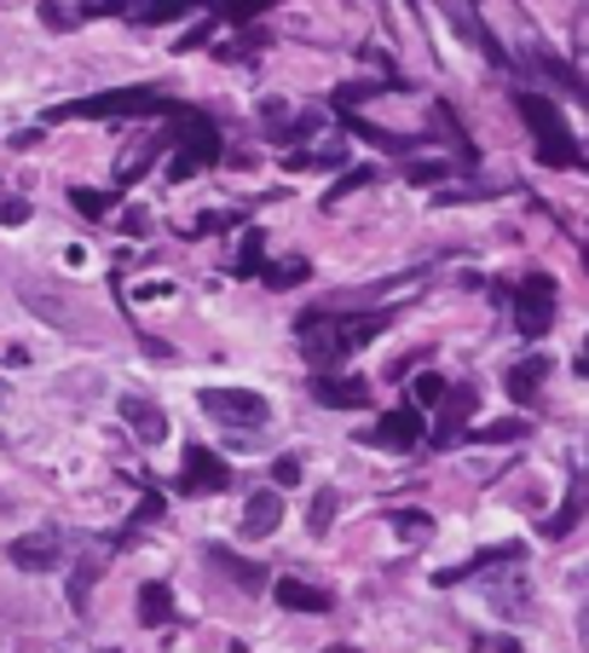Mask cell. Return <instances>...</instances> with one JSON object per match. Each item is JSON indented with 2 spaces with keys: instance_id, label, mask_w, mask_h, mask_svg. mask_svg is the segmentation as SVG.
<instances>
[{
  "instance_id": "obj_23",
  "label": "cell",
  "mask_w": 589,
  "mask_h": 653,
  "mask_svg": "<svg viewBox=\"0 0 589 653\" xmlns=\"http://www.w3.org/2000/svg\"><path fill=\"white\" fill-rule=\"evenodd\" d=\"M209 561H214V567H225V572H238V579H243L249 590H254V584H261V572H254V567H243V561L232 556V549H220V544L209 549Z\"/></svg>"
},
{
  "instance_id": "obj_38",
  "label": "cell",
  "mask_w": 589,
  "mask_h": 653,
  "mask_svg": "<svg viewBox=\"0 0 589 653\" xmlns=\"http://www.w3.org/2000/svg\"><path fill=\"white\" fill-rule=\"evenodd\" d=\"M0 399H7V382H0Z\"/></svg>"
},
{
  "instance_id": "obj_31",
  "label": "cell",
  "mask_w": 589,
  "mask_h": 653,
  "mask_svg": "<svg viewBox=\"0 0 589 653\" xmlns=\"http://www.w3.org/2000/svg\"><path fill=\"white\" fill-rule=\"evenodd\" d=\"M238 272H243V278H249V272H261V232L243 238V261H238Z\"/></svg>"
},
{
  "instance_id": "obj_20",
  "label": "cell",
  "mask_w": 589,
  "mask_h": 653,
  "mask_svg": "<svg viewBox=\"0 0 589 653\" xmlns=\"http://www.w3.org/2000/svg\"><path fill=\"white\" fill-rule=\"evenodd\" d=\"M261 278H266V289H295L306 278V261H272V266H261Z\"/></svg>"
},
{
  "instance_id": "obj_27",
  "label": "cell",
  "mask_w": 589,
  "mask_h": 653,
  "mask_svg": "<svg viewBox=\"0 0 589 653\" xmlns=\"http://www.w3.org/2000/svg\"><path fill=\"white\" fill-rule=\"evenodd\" d=\"M445 162H411V168H404V180H411V186H433V180H445Z\"/></svg>"
},
{
  "instance_id": "obj_15",
  "label": "cell",
  "mask_w": 589,
  "mask_h": 653,
  "mask_svg": "<svg viewBox=\"0 0 589 653\" xmlns=\"http://www.w3.org/2000/svg\"><path fill=\"white\" fill-rule=\"evenodd\" d=\"M544 376H549V359H520L515 370H508V393H515L520 406H532V399H537V382H544Z\"/></svg>"
},
{
  "instance_id": "obj_26",
  "label": "cell",
  "mask_w": 589,
  "mask_h": 653,
  "mask_svg": "<svg viewBox=\"0 0 589 653\" xmlns=\"http://www.w3.org/2000/svg\"><path fill=\"white\" fill-rule=\"evenodd\" d=\"M70 203L82 209V214H105V209L116 203V197H111V191H70Z\"/></svg>"
},
{
  "instance_id": "obj_28",
  "label": "cell",
  "mask_w": 589,
  "mask_h": 653,
  "mask_svg": "<svg viewBox=\"0 0 589 653\" xmlns=\"http://www.w3.org/2000/svg\"><path fill=\"white\" fill-rule=\"evenodd\" d=\"M520 434H526V422H492V429H480L474 440L480 445H497V440H520Z\"/></svg>"
},
{
  "instance_id": "obj_37",
  "label": "cell",
  "mask_w": 589,
  "mask_h": 653,
  "mask_svg": "<svg viewBox=\"0 0 589 653\" xmlns=\"http://www.w3.org/2000/svg\"><path fill=\"white\" fill-rule=\"evenodd\" d=\"M329 653H353V647H329Z\"/></svg>"
},
{
  "instance_id": "obj_11",
  "label": "cell",
  "mask_w": 589,
  "mask_h": 653,
  "mask_svg": "<svg viewBox=\"0 0 589 653\" xmlns=\"http://www.w3.org/2000/svg\"><path fill=\"white\" fill-rule=\"evenodd\" d=\"M277 526H284V497H277L272 486H261V492H254L249 504H243L238 533H243L249 544H261V538H272V533H277Z\"/></svg>"
},
{
  "instance_id": "obj_24",
  "label": "cell",
  "mask_w": 589,
  "mask_h": 653,
  "mask_svg": "<svg viewBox=\"0 0 589 653\" xmlns=\"http://www.w3.org/2000/svg\"><path fill=\"white\" fill-rule=\"evenodd\" d=\"M272 7V0H220V18L225 23H249L254 12H266Z\"/></svg>"
},
{
  "instance_id": "obj_6",
  "label": "cell",
  "mask_w": 589,
  "mask_h": 653,
  "mask_svg": "<svg viewBox=\"0 0 589 653\" xmlns=\"http://www.w3.org/2000/svg\"><path fill=\"white\" fill-rule=\"evenodd\" d=\"M515 324H520V336H549V318H555V278H544V272H532V278L515 284Z\"/></svg>"
},
{
  "instance_id": "obj_30",
  "label": "cell",
  "mask_w": 589,
  "mask_h": 653,
  "mask_svg": "<svg viewBox=\"0 0 589 653\" xmlns=\"http://www.w3.org/2000/svg\"><path fill=\"white\" fill-rule=\"evenodd\" d=\"M30 220V203L23 197H0V225H23Z\"/></svg>"
},
{
  "instance_id": "obj_25",
  "label": "cell",
  "mask_w": 589,
  "mask_h": 653,
  "mask_svg": "<svg viewBox=\"0 0 589 653\" xmlns=\"http://www.w3.org/2000/svg\"><path fill=\"white\" fill-rule=\"evenodd\" d=\"M341 157H347L341 145L336 150H301V157H290V168H341Z\"/></svg>"
},
{
  "instance_id": "obj_35",
  "label": "cell",
  "mask_w": 589,
  "mask_h": 653,
  "mask_svg": "<svg viewBox=\"0 0 589 653\" xmlns=\"http://www.w3.org/2000/svg\"><path fill=\"white\" fill-rule=\"evenodd\" d=\"M41 18H46V30H75V23H82V18L64 12V7H41Z\"/></svg>"
},
{
  "instance_id": "obj_22",
  "label": "cell",
  "mask_w": 589,
  "mask_h": 653,
  "mask_svg": "<svg viewBox=\"0 0 589 653\" xmlns=\"http://www.w3.org/2000/svg\"><path fill=\"white\" fill-rule=\"evenodd\" d=\"M393 533H399V538H411V544H422V538L433 533V520H428L422 509H399V515H393Z\"/></svg>"
},
{
  "instance_id": "obj_2",
  "label": "cell",
  "mask_w": 589,
  "mask_h": 653,
  "mask_svg": "<svg viewBox=\"0 0 589 653\" xmlns=\"http://www.w3.org/2000/svg\"><path fill=\"white\" fill-rule=\"evenodd\" d=\"M515 105H520V122H526L532 139H537V157H544L549 168H583V150H578V139H572V128H567V116L555 110V98L520 93Z\"/></svg>"
},
{
  "instance_id": "obj_34",
  "label": "cell",
  "mask_w": 589,
  "mask_h": 653,
  "mask_svg": "<svg viewBox=\"0 0 589 653\" xmlns=\"http://www.w3.org/2000/svg\"><path fill=\"white\" fill-rule=\"evenodd\" d=\"M358 186H376V168H353V173H347V180H341L336 191H329V197H347V191H358Z\"/></svg>"
},
{
  "instance_id": "obj_3",
  "label": "cell",
  "mask_w": 589,
  "mask_h": 653,
  "mask_svg": "<svg viewBox=\"0 0 589 653\" xmlns=\"http://www.w3.org/2000/svg\"><path fill=\"white\" fill-rule=\"evenodd\" d=\"M168 110H186V105L162 98L157 87H116V93L70 98V105L53 110V122H75V116H168Z\"/></svg>"
},
{
  "instance_id": "obj_1",
  "label": "cell",
  "mask_w": 589,
  "mask_h": 653,
  "mask_svg": "<svg viewBox=\"0 0 589 653\" xmlns=\"http://www.w3.org/2000/svg\"><path fill=\"white\" fill-rule=\"evenodd\" d=\"M388 324H393V313H353V318H341V313H306L295 330H301L306 359H313L318 370H336V365L353 354V347L376 341Z\"/></svg>"
},
{
  "instance_id": "obj_4",
  "label": "cell",
  "mask_w": 589,
  "mask_h": 653,
  "mask_svg": "<svg viewBox=\"0 0 589 653\" xmlns=\"http://www.w3.org/2000/svg\"><path fill=\"white\" fill-rule=\"evenodd\" d=\"M168 139V180H191L197 168H209L220 162V134H214V122L209 116H197V110H179V128L162 134Z\"/></svg>"
},
{
  "instance_id": "obj_21",
  "label": "cell",
  "mask_w": 589,
  "mask_h": 653,
  "mask_svg": "<svg viewBox=\"0 0 589 653\" xmlns=\"http://www.w3.org/2000/svg\"><path fill=\"white\" fill-rule=\"evenodd\" d=\"M197 7H202V0H150V7L139 12V23H173V18H186Z\"/></svg>"
},
{
  "instance_id": "obj_9",
  "label": "cell",
  "mask_w": 589,
  "mask_h": 653,
  "mask_svg": "<svg viewBox=\"0 0 589 653\" xmlns=\"http://www.w3.org/2000/svg\"><path fill=\"white\" fill-rule=\"evenodd\" d=\"M358 440H370V445H381V451H411V445L422 440V411H417V406H399V411H388L370 434H358Z\"/></svg>"
},
{
  "instance_id": "obj_8",
  "label": "cell",
  "mask_w": 589,
  "mask_h": 653,
  "mask_svg": "<svg viewBox=\"0 0 589 653\" xmlns=\"http://www.w3.org/2000/svg\"><path fill=\"white\" fill-rule=\"evenodd\" d=\"M225 486H232L225 457H214L209 445H186V474H179V492H225Z\"/></svg>"
},
{
  "instance_id": "obj_7",
  "label": "cell",
  "mask_w": 589,
  "mask_h": 653,
  "mask_svg": "<svg viewBox=\"0 0 589 653\" xmlns=\"http://www.w3.org/2000/svg\"><path fill=\"white\" fill-rule=\"evenodd\" d=\"M7 561L18 572H53L64 561V538L53 533V526H46V533H23V538L7 544Z\"/></svg>"
},
{
  "instance_id": "obj_12",
  "label": "cell",
  "mask_w": 589,
  "mask_h": 653,
  "mask_svg": "<svg viewBox=\"0 0 589 653\" xmlns=\"http://www.w3.org/2000/svg\"><path fill=\"white\" fill-rule=\"evenodd\" d=\"M122 422H127V429H134L145 445H162V440H168V417H162V406H150V399H139V393L122 399Z\"/></svg>"
},
{
  "instance_id": "obj_14",
  "label": "cell",
  "mask_w": 589,
  "mask_h": 653,
  "mask_svg": "<svg viewBox=\"0 0 589 653\" xmlns=\"http://www.w3.org/2000/svg\"><path fill=\"white\" fill-rule=\"evenodd\" d=\"M469 411H474V388L463 382L451 393V406H445V417H440V429H433V445H451L456 434H463V422H469Z\"/></svg>"
},
{
  "instance_id": "obj_18",
  "label": "cell",
  "mask_w": 589,
  "mask_h": 653,
  "mask_svg": "<svg viewBox=\"0 0 589 653\" xmlns=\"http://www.w3.org/2000/svg\"><path fill=\"white\" fill-rule=\"evenodd\" d=\"M578 515H583V481H572V486H567V504H560V515H555V520H544V533H549V538H567L572 526H578Z\"/></svg>"
},
{
  "instance_id": "obj_13",
  "label": "cell",
  "mask_w": 589,
  "mask_h": 653,
  "mask_svg": "<svg viewBox=\"0 0 589 653\" xmlns=\"http://www.w3.org/2000/svg\"><path fill=\"white\" fill-rule=\"evenodd\" d=\"M272 601H277V608H290V613H329V608H336L329 590L306 584V579H277L272 584Z\"/></svg>"
},
{
  "instance_id": "obj_10",
  "label": "cell",
  "mask_w": 589,
  "mask_h": 653,
  "mask_svg": "<svg viewBox=\"0 0 589 653\" xmlns=\"http://www.w3.org/2000/svg\"><path fill=\"white\" fill-rule=\"evenodd\" d=\"M313 399L329 411H358L370 399V382L365 376H336V370H318L313 376Z\"/></svg>"
},
{
  "instance_id": "obj_36",
  "label": "cell",
  "mask_w": 589,
  "mask_h": 653,
  "mask_svg": "<svg viewBox=\"0 0 589 653\" xmlns=\"http://www.w3.org/2000/svg\"><path fill=\"white\" fill-rule=\"evenodd\" d=\"M492 653H520V642H492Z\"/></svg>"
},
{
  "instance_id": "obj_17",
  "label": "cell",
  "mask_w": 589,
  "mask_h": 653,
  "mask_svg": "<svg viewBox=\"0 0 589 653\" xmlns=\"http://www.w3.org/2000/svg\"><path fill=\"white\" fill-rule=\"evenodd\" d=\"M139 619L145 624H168L173 619V590L168 584H145L139 590Z\"/></svg>"
},
{
  "instance_id": "obj_19",
  "label": "cell",
  "mask_w": 589,
  "mask_h": 653,
  "mask_svg": "<svg viewBox=\"0 0 589 653\" xmlns=\"http://www.w3.org/2000/svg\"><path fill=\"white\" fill-rule=\"evenodd\" d=\"M336 509H341V497H336V492L324 486V492L313 497V509H306V526H313V538H324L329 526H336Z\"/></svg>"
},
{
  "instance_id": "obj_33",
  "label": "cell",
  "mask_w": 589,
  "mask_h": 653,
  "mask_svg": "<svg viewBox=\"0 0 589 653\" xmlns=\"http://www.w3.org/2000/svg\"><path fill=\"white\" fill-rule=\"evenodd\" d=\"M417 399H422V406L445 399V376H417Z\"/></svg>"
},
{
  "instance_id": "obj_29",
  "label": "cell",
  "mask_w": 589,
  "mask_h": 653,
  "mask_svg": "<svg viewBox=\"0 0 589 653\" xmlns=\"http://www.w3.org/2000/svg\"><path fill=\"white\" fill-rule=\"evenodd\" d=\"M272 481H277V486H295V481H301V457H295V451H284V457L272 463Z\"/></svg>"
},
{
  "instance_id": "obj_32",
  "label": "cell",
  "mask_w": 589,
  "mask_h": 653,
  "mask_svg": "<svg viewBox=\"0 0 589 653\" xmlns=\"http://www.w3.org/2000/svg\"><path fill=\"white\" fill-rule=\"evenodd\" d=\"M532 64H537V70H544V75H555V82H560V87H567V93H578V75H572L567 64H555V59H532Z\"/></svg>"
},
{
  "instance_id": "obj_16",
  "label": "cell",
  "mask_w": 589,
  "mask_h": 653,
  "mask_svg": "<svg viewBox=\"0 0 589 653\" xmlns=\"http://www.w3.org/2000/svg\"><path fill=\"white\" fill-rule=\"evenodd\" d=\"M492 608L526 624V619H532V596H526V584H520V579H508V590H503V584H492Z\"/></svg>"
},
{
  "instance_id": "obj_5",
  "label": "cell",
  "mask_w": 589,
  "mask_h": 653,
  "mask_svg": "<svg viewBox=\"0 0 589 653\" xmlns=\"http://www.w3.org/2000/svg\"><path fill=\"white\" fill-rule=\"evenodd\" d=\"M197 399L214 422H232V429H261V422H272V399L249 393V388H202Z\"/></svg>"
}]
</instances>
